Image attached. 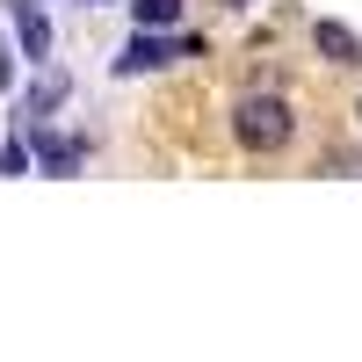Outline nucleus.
Here are the masks:
<instances>
[{"label":"nucleus","instance_id":"1","mask_svg":"<svg viewBox=\"0 0 362 362\" xmlns=\"http://www.w3.org/2000/svg\"><path fill=\"white\" fill-rule=\"evenodd\" d=\"M232 131H239V145H254V153H276V145H290L297 116H290L283 95H247L239 116H232Z\"/></svg>","mask_w":362,"mask_h":362},{"label":"nucleus","instance_id":"2","mask_svg":"<svg viewBox=\"0 0 362 362\" xmlns=\"http://www.w3.org/2000/svg\"><path fill=\"white\" fill-rule=\"evenodd\" d=\"M22 138L37 145V160H44V174H58V181H66V174L80 167V145H73V138H51V131H37V124H29Z\"/></svg>","mask_w":362,"mask_h":362},{"label":"nucleus","instance_id":"3","mask_svg":"<svg viewBox=\"0 0 362 362\" xmlns=\"http://www.w3.org/2000/svg\"><path fill=\"white\" fill-rule=\"evenodd\" d=\"M312 44L334 58V66H362V37H355L348 22H319V29H312Z\"/></svg>","mask_w":362,"mask_h":362},{"label":"nucleus","instance_id":"4","mask_svg":"<svg viewBox=\"0 0 362 362\" xmlns=\"http://www.w3.org/2000/svg\"><path fill=\"white\" fill-rule=\"evenodd\" d=\"M15 29H22V51H29V58H44V51H51V29H44V15L29 8V0L15 8Z\"/></svg>","mask_w":362,"mask_h":362},{"label":"nucleus","instance_id":"5","mask_svg":"<svg viewBox=\"0 0 362 362\" xmlns=\"http://www.w3.org/2000/svg\"><path fill=\"white\" fill-rule=\"evenodd\" d=\"M167 58H174V51H167L160 37H145V29H138V37H131V51H124V73H145V66H167Z\"/></svg>","mask_w":362,"mask_h":362},{"label":"nucleus","instance_id":"6","mask_svg":"<svg viewBox=\"0 0 362 362\" xmlns=\"http://www.w3.org/2000/svg\"><path fill=\"white\" fill-rule=\"evenodd\" d=\"M58 102H66V80H58V73H51V80L37 87V95H29V102H22V124H37V116H44V109H58Z\"/></svg>","mask_w":362,"mask_h":362},{"label":"nucleus","instance_id":"7","mask_svg":"<svg viewBox=\"0 0 362 362\" xmlns=\"http://www.w3.org/2000/svg\"><path fill=\"white\" fill-rule=\"evenodd\" d=\"M174 22V0H138V29H167Z\"/></svg>","mask_w":362,"mask_h":362},{"label":"nucleus","instance_id":"8","mask_svg":"<svg viewBox=\"0 0 362 362\" xmlns=\"http://www.w3.org/2000/svg\"><path fill=\"white\" fill-rule=\"evenodd\" d=\"M225 8H247V0H225Z\"/></svg>","mask_w":362,"mask_h":362}]
</instances>
